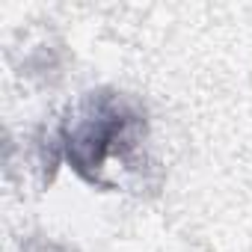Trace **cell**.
I'll return each mask as SVG.
<instances>
[{"mask_svg": "<svg viewBox=\"0 0 252 252\" xmlns=\"http://www.w3.org/2000/svg\"><path fill=\"white\" fill-rule=\"evenodd\" d=\"M54 146L77 178L101 190H119L146 169L149 113L128 92H89L63 119Z\"/></svg>", "mask_w": 252, "mask_h": 252, "instance_id": "obj_1", "label": "cell"}]
</instances>
